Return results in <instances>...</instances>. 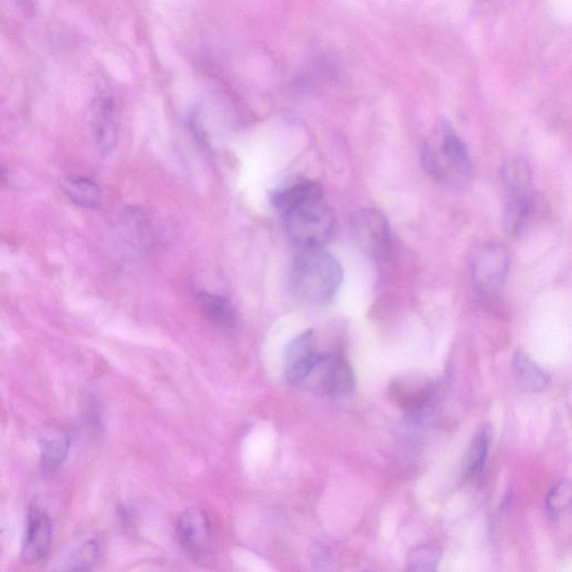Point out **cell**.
I'll use <instances>...</instances> for the list:
<instances>
[{
	"label": "cell",
	"mask_w": 572,
	"mask_h": 572,
	"mask_svg": "<svg viewBox=\"0 0 572 572\" xmlns=\"http://www.w3.org/2000/svg\"><path fill=\"white\" fill-rule=\"evenodd\" d=\"M421 163L435 182L452 189H467L474 166L467 145L448 123L438 125L421 148Z\"/></svg>",
	"instance_id": "cell-1"
},
{
	"label": "cell",
	"mask_w": 572,
	"mask_h": 572,
	"mask_svg": "<svg viewBox=\"0 0 572 572\" xmlns=\"http://www.w3.org/2000/svg\"><path fill=\"white\" fill-rule=\"evenodd\" d=\"M342 281L341 264L323 247L300 249L291 265V289L308 303L331 302L340 290Z\"/></svg>",
	"instance_id": "cell-2"
},
{
	"label": "cell",
	"mask_w": 572,
	"mask_h": 572,
	"mask_svg": "<svg viewBox=\"0 0 572 572\" xmlns=\"http://www.w3.org/2000/svg\"><path fill=\"white\" fill-rule=\"evenodd\" d=\"M282 215L290 239L300 249L323 247L336 226V217L322 193L299 202Z\"/></svg>",
	"instance_id": "cell-3"
},
{
	"label": "cell",
	"mask_w": 572,
	"mask_h": 572,
	"mask_svg": "<svg viewBox=\"0 0 572 572\" xmlns=\"http://www.w3.org/2000/svg\"><path fill=\"white\" fill-rule=\"evenodd\" d=\"M355 385V375L346 359L317 353L299 387L320 396L344 397L351 394Z\"/></svg>",
	"instance_id": "cell-4"
},
{
	"label": "cell",
	"mask_w": 572,
	"mask_h": 572,
	"mask_svg": "<svg viewBox=\"0 0 572 572\" xmlns=\"http://www.w3.org/2000/svg\"><path fill=\"white\" fill-rule=\"evenodd\" d=\"M510 269L508 251L498 244H484L475 251L471 274L475 289L482 295H493L506 284Z\"/></svg>",
	"instance_id": "cell-5"
},
{
	"label": "cell",
	"mask_w": 572,
	"mask_h": 572,
	"mask_svg": "<svg viewBox=\"0 0 572 572\" xmlns=\"http://www.w3.org/2000/svg\"><path fill=\"white\" fill-rule=\"evenodd\" d=\"M352 232L357 244L370 258H384L390 244V225L380 211H359L352 218Z\"/></svg>",
	"instance_id": "cell-6"
},
{
	"label": "cell",
	"mask_w": 572,
	"mask_h": 572,
	"mask_svg": "<svg viewBox=\"0 0 572 572\" xmlns=\"http://www.w3.org/2000/svg\"><path fill=\"white\" fill-rule=\"evenodd\" d=\"M53 526L46 511L32 506L28 512V523L22 547V559L28 565L45 559L52 549Z\"/></svg>",
	"instance_id": "cell-7"
},
{
	"label": "cell",
	"mask_w": 572,
	"mask_h": 572,
	"mask_svg": "<svg viewBox=\"0 0 572 572\" xmlns=\"http://www.w3.org/2000/svg\"><path fill=\"white\" fill-rule=\"evenodd\" d=\"M177 535L183 547L193 556L205 555L212 546V525L202 508L183 511L177 522Z\"/></svg>",
	"instance_id": "cell-8"
},
{
	"label": "cell",
	"mask_w": 572,
	"mask_h": 572,
	"mask_svg": "<svg viewBox=\"0 0 572 572\" xmlns=\"http://www.w3.org/2000/svg\"><path fill=\"white\" fill-rule=\"evenodd\" d=\"M315 356H317L315 333L313 330H308L291 341L286 348L284 368L286 381L290 385L299 387Z\"/></svg>",
	"instance_id": "cell-9"
},
{
	"label": "cell",
	"mask_w": 572,
	"mask_h": 572,
	"mask_svg": "<svg viewBox=\"0 0 572 572\" xmlns=\"http://www.w3.org/2000/svg\"><path fill=\"white\" fill-rule=\"evenodd\" d=\"M535 211L532 192L510 193L503 212L502 225L508 236L518 237L525 232Z\"/></svg>",
	"instance_id": "cell-10"
},
{
	"label": "cell",
	"mask_w": 572,
	"mask_h": 572,
	"mask_svg": "<svg viewBox=\"0 0 572 572\" xmlns=\"http://www.w3.org/2000/svg\"><path fill=\"white\" fill-rule=\"evenodd\" d=\"M71 439L65 430L52 429L41 438V455L44 471L56 472L65 463L70 452Z\"/></svg>",
	"instance_id": "cell-11"
},
{
	"label": "cell",
	"mask_w": 572,
	"mask_h": 572,
	"mask_svg": "<svg viewBox=\"0 0 572 572\" xmlns=\"http://www.w3.org/2000/svg\"><path fill=\"white\" fill-rule=\"evenodd\" d=\"M95 137L101 153L109 154L118 142V121L113 101L102 98L95 114Z\"/></svg>",
	"instance_id": "cell-12"
},
{
	"label": "cell",
	"mask_w": 572,
	"mask_h": 572,
	"mask_svg": "<svg viewBox=\"0 0 572 572\" xmlns=\"http://www.w3.org/2000/svg\"><path fill=\"white\" fill-rule=\"evenodd\" d=\"M322 189L317 182L308 181V179H297L288 185L278 189L272 193L271 202L281 214L290 210L299 202L308 200L313 196L321 195Z\"/></svg>",
	"instance_id": "cell-13"
},
{
	"label": "cell",
	"mask_w": 572,
	"mask_h": 572,
	"mask_svg": "<svg viewBox=\"0 0 572 572\" xmlns=\"http://www.w3.org/2000/svg\"><path fill=\"white\" fill-rule=\"evenodd\" d=\"M513 372L523 390L532 392L544 390L549 384L550 377L542 370L532 359L523 351H518L513 358Z\"/></svg>",
	"instance_id": "cell-14"
},
{
	"label": "cell",
	"mask_w": 572,
	"mask_h": 572,
	"mask_svg": "<svg viewBox=\"0 0 572 572\" xmlns=\"http://www.w3.org/2000/svg\"><path fill=\"white\" fill-rule=\"evenodd\" d=\"M198 308L217 327L229 328L234 323L235 314L229 299L222 295L201 291L196 295Z\"/></svg>",
	"instance_id": "cell-15"
},
{
	"label": "cell",
	"mask_w": 572,
	"mask_h": 572,
	"mask_svg": "<svg viewBox=\"0 0 572 572\" xmlns=\"http://www.w3.org/2000/svg\"><path fill=\"white\" fill-rule=\"evenodd\" d=\"M489 445H491V434L488 429L484 428L475 436L471 449L468 450L465 478L469 483L481 481L488 458Z\"/></svg>",
	"instance_id": "cell-16"
},
{
	"label": "cell",
	"mask_w": 572,
	"mask_h": 572,
	"mask_svg": "<svg viewBox=\"0 0 572 572\" xmlns=\"http://www.w3.org/2000/svg\"><path fill=\"white\" fill-rule=\"evenodd\" d=\"M63 191L70 200L81 207L95 210L102 202L101 189L86 178H72L63 182Z\"/></svg>",
	"instance_id": "cell-17"
},
{
	"label": "cell",
	"mask_w": 572,
	"mask_h": 572,
	"mask_svg": "<svg viewBox=\"0 0 572 572\" xmlns=\"http://www.w3.org/2000/svg\"><path fill=\"white\" fill-rule=\"evenodd\" d=\"M501 177L510 193L532 192V171L526 159L508 160L502 168Z\"/></svg>",
	"instance_id": "cell-18"
},
{
	"label": "cell",
	"mask_w": 572,
	"mask_h": 572,
	"mask_svg": "<svg viewBox=\"0 0 572 572\" xmlns=\"http://www.w3.org/2000/svg\"><path fill=\"white\" fill-rule=\"evenodd\" d=\"M442 559V551L434 546H420L411 550L407 558V570L436 571Z\"/></svg>",
	"instance_id": "cell-19"
},
{
	"label": "cell",
	"mask_w": 572,
	"mask_h": 572,
	"mask_svg": "<svg viewBox=\"0 0 572 572\" xmlns=\"http://www.w3.org/2000/svg\"><path fill=\"white\" fill-rule=\"evenodd\" d=\"M571 484L568 479L561 482L551 489L547 498V508L554 518H561L570 511L571 508Z\"/></svg>",
	"instance_id": "cell-20"
},
{
	"label": "cell",
	"mask_w": 572,
	"mask_h": 572,
	"mask_svg": "<svg viewBox=\"0 0 572 572\" xmlns=\"http://www.w3.org/2000/svg\"><path fill=\"white\" fill-rule=\"evenodd\" d=\"M100 547L95 540L86 541L74 554L69 562V570L85 571L91 570L99 560Z\"/></svg>",
	"instance_id": "cell-21"
},
{
	"label": "cell",
	"mask_w": 572,
	"mask_h": 572,
	"mask_svg": "<svg viewBox=\"0 0 572 572\" xmlns=\"http://www.w3.org/2000/svg\"><path fill=\"white\" fill-rule=\"evenodd\" d=\"M9 186V176L6 169L0 167V189Z\"/></svg>",
	"instance_id": "cell-22"
},
{
	"label": "cell",
	"mask_w": 572,
	"mask_h": 572,
	"mask_svg": "<svg viewBox=\"0 0 572 572\" xmlns=\"http://www.w3.org/2000/svg\"><path fill=\"white\" fill-rule=\"evenodd\" d=\"M23 7L29 8L32 6L34 0H18Z\"/></svg>",
	"instance_id": "cell-23"
}]
</instances>
